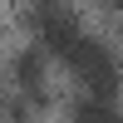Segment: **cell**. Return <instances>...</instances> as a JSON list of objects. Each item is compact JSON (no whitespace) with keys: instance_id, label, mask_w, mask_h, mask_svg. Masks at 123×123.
Listing matches in <instances>:
<instances>
[{"instance_id":"obj_4","label":"cell","mask_w":123,"mask_h":123,"mask_svg":"<svg viewBox=\"0 0 123 123\" xmlns=\"http://www.w3.org/2000/svg\"><path fill=\"white\" fill-rule=\"evenodd\" d=\"M69 123H123V113H118V104L108 94H84L69 108Z\"/></svg>"},{"instance_id":"obj_1","label":"cell","mask_w":123,"mask_h":123,"mask_svg":"<svg viewBox=\"0 0 123 123\" xmlns=\"http://www.w3.org/2000/svg\"><path fill=\"white\" fill-rule=\"evenodd\" d=\"M59 59L74 69V79L89 89V94H118V84H123V69H118L113 49L98 44V39H89L84 30H79V39H74V44H69Z\"/></svg>"},{"instance_id":"obj_6","label":"cell","mask_w":123,"mask_h":123,"mask_svg":"<svg viewBox=\"0 0 123 123\" xmlns=\"http://www.w3.org/2000/svg\"><path fill=\"white\" fill-rule=\"evenodd\" d=\"M108 5H113V10H123V0H108Z\"/></svg>"},{"instance_id":"obj_7","label":"cell","mask_w":123,"mask_h":123,"mask_svg":"<svg viewBox=\"0 0 123 123\" xmlns=\"http://www.w3.org/2000/svg\"><path fill=\"white\" fill-rule=\"evenodd\" d=\"M35 5H49V0H35Z\"/></svg>"},{"instance_id":"obj_3","label":"cell","mask_w":123,"mask_h":123,"mask_svg":"<svg viewBox=\"0 0 123 123\" xmlns=\"http://www.w3.org/2000/svg\"><path fill=\"white\" fill-rule=\"evenodd\" d=\"M15 94L25 98V104H44L49 98V79H44V49H30V54L15 59Z\"/></svg>"},{"instance_id":"obj_2","label":"cell","mask_w":123,"mask_h":123,"mask_svg":"<svg viewBox=\"0 0 123 123\" xmlns=\"http://www.w3.org/2000/svg\"><path fill=\"white\" fill-rule=\"evenodd\" d=\"M35 30H39V49H44V54H64V49L79 39V20L69 15V10H59L54 0H49V5H39Z\"/></svg>"},{"instance_id":"obj_5","label":"cell","mask_w":123,"mask_h":123,"mask_svg":"<svg viewBox=\"0 0 123 123\" xmlns=\"http://www.w3.org/2000/svg\"><path fill=\"white\" fill-rule=\"evenodd\" d=\"M0 123H39L35 104H25L20 94H0Z\"/></svg>"}]
</instances>
